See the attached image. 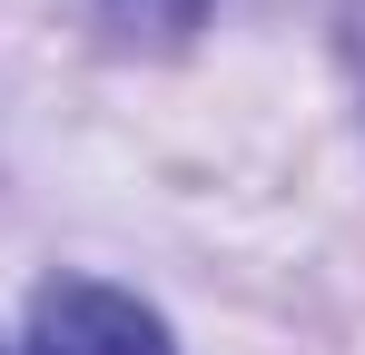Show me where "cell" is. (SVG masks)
Here are the masks:
<instances>
[{
    "label": "cell",
    "mask_w": 365,
    "mask_h": 355,
    "mask_svg": "<svg viewBox=\"0 0 365 355\" xmlns=\"http://www.w3.org/2000/svg\"><path fill=\"white\" fill-rule=\"evenodd\" d=\"M20 355H178V346L138 296L99 287V277H60L30 306V346Z\"/></svg>",
    "instance_id": "1"
},
{
    "label": "cell",
    "mask_w": 365,
    "mask_h": 355,
    "mask_svg": "<svg viewBox=\"0 0 365 355\" xmlns=\"http://www.w3.org/2000/svg\"><path fill=\"white\" fill-rule=\"evenodd\" d=\"M99 10H109V20H119L128 40H158V50H178L187 30H197V20H207V0H99Z\"/></svg>",
    "instance_id": "2"
},
{
    "label": "cell",
    "mask_w": 365,
    "mask_h": 355,
    "mask_svg": "<svg viewBox=\"0 0 365 355\" xmlns=\"http://www.w3.org/2000/svg\"><path fill=\"white\" fill-rule=\"evenodd\" d=\"M346 69H356V89H365V0H346Z\"/></svg>",
    "instance_id": "3"
}]
</instances>
